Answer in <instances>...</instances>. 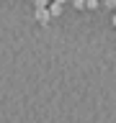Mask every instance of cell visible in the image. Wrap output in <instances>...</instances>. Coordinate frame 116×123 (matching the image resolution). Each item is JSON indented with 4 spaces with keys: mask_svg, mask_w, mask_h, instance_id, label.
<instances>
[{
    "mask_svg": "<svg viewBox=\"0 0 116 123\" xmlns=\"http://www.w3.org/2000/svg\"><path fill=\"white\" fill-rule=\"evenodd\" d=\"M111 23H114V26H116V10H114V18H111Z\"/></svg>",
    "mask_w": 116,
    "mask_h": 123,
    "instance_id": "6",
    "label": "cell"
},
{
    "mask_svg": "<svg viewBox=\"0 0 116 123\" xmlns=\"http://www.w3.org/2000/svg\"><path fill=\"white\" fill-rule=\"evenodd\" d=\"M98 5H101V0H88V3H85V8H88V10H95Z\"/></svg>",
    "mask_w": 116,
    "mask_h": 123,
    "instance_id": "3",
    "label": "cell"
},
{
    "mask_svg": "<svg viewBox=\"0 0 116 123\" xmlns=\"http://www.w3.org/2000/svg\"><path fill=\"white\" fill-rule=\"evenodd\" d=\"M36 21L41 23V26H46V23L52 21V13H49V8H36Z\"/></svg>",
    "mask_w": 116,
    "mask_h": 123,
    "instance_id": "1",
    "label": "cell"
},
{
    "mask_svg": "<svg viewBox=\"0 0 116 123\" xmlns=\"http://www.w3.org/2000/svg\"><path fill=\"white\" fill-rule=\"evenodd\" d=\"M103 8H108V10H114V8H116V0H103Z\"/></svg>",
    "mask_w": 116,
    "mask_h": 123,
    "instance_id": "5",
    "label": "cell"
},
{
    "mask_svg": "<svg viewBox=\"0 0 116 123\" xmlns=\"http://www.w3.org/2000/svg\"><path fill=\"white\" fill-rule=\"evenodd\" d=\"M54 3H62V5H65V3H67V0H54Z\"/></svg>",
    "mask_w": 116,
    "mask_h": 123,
    "instance_id": "7",
    "label": "cell"
},
{
    "mask_svg": "<svg viewBox=\"0 0 116 123\" xmlns=\"http://www.w3.org/2000/svg\"><path fill=\"white\" fill-rule=\"evenodd\" d=\"M114 10H116V8H114Z\"/></svg>",
    "mask_w": 116,
    "mask_h": 123,
    "instance_id": "9",
    "label": "cell"
},
{
    "mask_svg": "<svg viewBox=\"0 0 116 123\" xmlns=\"http://www.w3.org/2000/svg\"><path fill=\"white\" fill-rule=\"evenodd\" d=\"M49 13H52V18H59L62 15V3H54L52 0V3H49Z\"/></svg>",
    "mask_w": 116,
    "mask_h": 123,
    "instance_id": "2",
    "label": "cell"
},
{
    "mask_svg": "<svg viewBox=\"0 0 116 123\" xmlns=\"http://www.w3.org/2000/svg\"><path fill=\"white\" fill-rule=\"evenodd\" d=\"M49 3H52V0H34L36 8H49Z\"/></svg>",
    "mask_w": 116,
    "mask_h": 123,
    "instance_id": "4",
    "label": "cell"
},
{
    "mask_svg": "<svg viewBox=\"0 0 116 123\" xmlns=\"http://www.w3.org/2000/svg\"><path fill=\"white\" fill-rule=\"evenodd\" d=\"M31 3H34V0H31Z\"/></svg>",
    "mask_w": 116,
    "mask_h": 123,
    "instance_id": "8",
    "label": "cell"
}]
</instances>
